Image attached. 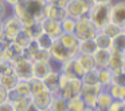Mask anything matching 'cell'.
Listing matches in <instances>:
<instances>
[{
	"label": "cell",
	"instance_id": "16",
	"mask_svg": "<svg viewBox=\"0 0 125 111\" xmlns=\"http://www.w3.org/2000/svg\"><path fill=\"white\" fill-rule=\"evenodd\" d=\"M59 76H61V72L58 70H54L50 75H47L46 78L43 79L44 88L49 92L57 94V92L59 91Z\"/></svg>",
	"mask_w": 125,
	"mask_h": 111
},
{
	"label": "cell",
	"instance_id": "3",
	"mask_svg": "<svg viewBox=\"0 0 125 111\" xmlns=\"http://www.w3.org/2000/svg\"><path fill=\"white\" fill-rule=\"evenodd\" d=\"M14 74L20 80H30L34 78V62L27 56H22L14 62Z\"/></svg>",
	"mask_w": 125,
	"mask_h": 111
},
{
	"label": "cell",
	"instance_id": "1",
	"mask_svg": "<svg viewBox=\"0 0 125 111\" xmlns=\"http://www.w3.org/2000/svg\"><path fill=\"white\" fill-rule=\"evenodd\" d=\"M46 3V0H20L16 6L12 7V14L19 17L23 27H26L44 19Z\"/></svg>",
	"mask_w": 125,
	"mask_h": 111
},
{
	"label": "cell",
	"instance_id": "2",
	"mask_svg": "<svg viewBox=\"0 0 125 111\" xmlns=\"http://www.w3.org/2000/svg\"><path fill=\"white\" fill-rule=\"evenodd\" d=\"M112 4H93L87 12V17L98 31L110 23Z\"/></svg>",
	"mask_w": 125,
	"mask_h": 111
},
{
	"label": "cell",
	"instance_id": "32",
	"mask_svg": "<svg viewBox=\"0 0 125 111\" xmlns=\"http://www.w3.org/2000/svg\"><path fill=\"white\" fill-rule=\"evenodd\" d=\"M112 48L118 50V51H125V31L122 30L118 32L114 38H112Z\"/></svg>",
	"mask_w": 125,
	"mask_h": 111
},
{
	"label": "cell",
	"instance_id": "41",
	"mask_svg": "<svg viewBox=\"0 0 125 111\" xmlns=\"http://www.w3.org/2000/svg\"><path fill=\"white\" fill-rule=\"evenodd\" d=\"M14 74V63L0 59V76L12 75Z\"/></svg>",
	"mask_w": 125,
	"mask_h": 111
},
{
	"label": "cell",
	"instance_id": "23",
	"mask_svg": "<svg viewBox=\"0 0 125 111\" xmlns=\"http://www.w3.org/2000/svg\"><path fill=\"white\" fill-rule=\"evenodd\" d=\"M98 47L95 44L94 39H86V40H79L78 44V54H87L94 55L97 52Z\"/></svg>",
	"mask_w": 125,
	"mask_h": 111
},
{
	"label": "cell",
	"instance_id": "43",
	"mask_svg": "<svg viewBox=\"0 0 125 111\" xmlns=\"http://www.w3.org/2000/svg\"><path fill=\"white\" fill-rule=\"evenodd\" d=\"M8 15H10V6L4 0H0V20L6 19Z\"/></svg>",
	"mask_w": 125,
	"mask_h": 111
},
{
	"label": "cell",
	"instance_id": "26",
	"mask_svg": "<svg viewBox=\"0 0 125 111\" xmlns=\"http://www.w3.org/2000/svg\"><path fill=\"white\" fill-rule=\"evenodd\" d=\"M67 111H87V106L85 104L81 95L69 99V108Z\"/></svg>",
	"mask_w": 125,
	"mask_h": 111
},
{
	"label": "cell",
	"instance_id": "34",
	"mask_svg": "<svg viewBox=\"0 0 125 111\" xmlns=\"http://www.w3.org/2000/svg\"><path fill=\"white\" fill-rule=\"evenodd\" d=\"M75 26H77V19H73V17H70V16H66L65 19L61 22L62 31L66 34H74L75 32Z\"/></svg>",
	"mask_w": 125,
	"mask_h": 111
},
{
	"label": "cell",
	"instance_id": "30",
	"mask_svg": "<svg viewBox=\"0 0 125 111\" xmlns=\"http://www.w3.org/2000/svg\"><path fill=\"white\" fill-rule=\"evenodd\" d=\"M28 83H30V94L31 96H36L38 94H41V92H43L44 90V83L43 80H41V79H36V78H32L28 80Z\"/></svg>",
	"mask_w": 125,
	"mask_h": 111
},
{
	"label": "cell",
	"instance_id": "56",
	"mask_svg": "<svg viewBox=\"0 0 125 111\" xmlns=\"http://www.w3.org/2000/svg\"><path fill=\"white\" fill-rule=\"evenodd\" d=\"M124 31H125V28H124Z\"/></svg>",
	"mask_w": 125,
	"mask_h": 111
},
{
	"label": "cell",
	"instance_id": "11",
	"mask_svg": "<svg viewBox=\"0 0 125 111\" xmlns=\"http://www.w3.org/2000/svg\"><path fill=\"white\" fill-rule=\"evenodd\" d=\"M110 22L125 28V1L112 3V12H110Z\"/></svg>",
	"mask_w": 125,
	"mask_h": 111
},
{
	"label": "cell",
	"instance_id": "8",
	"mask_svg": "<svg viewBox=\"0 0 125 111\" xmlns=\"http://www.w3.org/2000/svg\"><path fill=\"white\" fill-rule=\"evenodd\" d=\"M59 71L70 79L71 78H82V76L85 75V72H86V71L81 67V64L78 63V60H77L75 58H71L67 62L62 63V64L59 66Z\"/></svg>",
	"mask_w": 125,
	"mask_h": 111
},
{
	"label": "cell",
	"instance_id": "27",
	"mask_svg": "<svg viewBox=\"0 0 125 111\" xmlns=\"http://www.w3.org/2000/svg\"><path fill=\"white\" fill-rule=\"evenodd\" d=\"M82 83L83 86H95V84H100L98 83V71L97 68H93L90 71H86L85 75L82 76Z\"/></svg>",
	"mask_w": 125,
	"mask_h": 111
},
{
	"label": "cell",
	"instance_id": "10",
	"mask_svg": "<svg viewBox=\"0 0 125 111\" xmlns=\"http://www.w3.org/2000/svg\"><path fill=\"white\" fill-rule=\"evenodd\" d=\"M82 88H83L82 79L81 78H71V79H69L67 86H66L62 91H59V94L69 100V99H71V98H74V96L81 95Z\"/></svg>",
	"mask_w": 125,
	"mask_h": 111
},
{
	"label": "cell",
	"instance_id": "25",
	"mask_svg": "<svg viewBox=\"0 0 125 111\" xmlns=\"http://www.w3.org/2000/svg\"><path fill=\"white\" fill-rule=\"evenodd\" d=\"M94 42H95L98 48L112 50V38H109L108 35H105L102 31H97V34H95V36H94Z\"/></svg>",
	"mask_w": 125,
	"mask_h": 111
},
{
	"label": "cell",
	"instance_id": "53",
	"mask_svg": "<svg viewBox=\"0 0 125 111\" xmlns=\"http://www.w3.org/2000/svg\"><path fill=\"white\" fill-rule=\"evenodd\" d=\"M122 102H124V103H125V98H124V100H122Z\"/></svg>",
	"mask_w": 125,
	"mask_h": 111
},
{
	"label": "cell",
	"instance_id": "47",
	"mask_svg": "<svg viewBox=\"0 0 125 111\" xmlns=\"http://www.w3.org/2000/svg\"><path fill=\"white\" fill-rule=\"evenodd\" d=\"M67 3H69V0H55V1H54V4L62 7V8H65V7L67 6Z\"/></svg>",
	"mask_w": 125,
	"mask_h": 111
},
{
	"label": "cell",
	"instance_id": "19",
	"mask_svg": "<svg viewBox=\"0 0 125 111\" xmlns=\"http://www.w3.org/2000/svg\"><path fill=\"white\" fill-rule=\"evenodd\" d=\"M67 108H69V100L66 98H63L59 92L52 94L49 111H67Z\"/></svg>",
	"mask_w": 125,
	"mask_h": 111
},
{
	"label": "cell",
	"instance_id": "50",
	"mask_svg": "<svg viewBox=\"0 0 125 111\" xmlns=\"http://www.w3.org/2000/svg\"><path fill=\"white\" fill-rule=\"evenodd\" d=\"M121 71H122V72H124V74H125V62H124V64H122V66H121Z\"/></svg>",
	"mask_w": 125,
	"mask_h": 111
},
{
	"label": "cell",
	"instance_id": "29",
	"mask_svg": "<svg viewBox=\"0 0 125 111\" xmlns=\"http://www.w3.org/2000/svg\"><path fill=\"white\" fill-rule=\"evenodd\" d=\"M35 39H36V42H38L39 47L43 48V50H50V47L52 46V43H54V40H55L52 36H50L49 34H46L44 31H42Z\"/></svg>",
	"mask_w": 125,
	"mask_h": 111
},
{
	"label": "cell",
	"instance_id": "35",
	"mask_svg": "<svg viewBox=\"0 0 125 111\" xmlns=\"http://www.w3.org/2000/svg\"><path fill=\"white\" fill-rule=\"evenodd\" d=\"M32 102V96H19L16 100L12 102L15 111H26L28 104Z\"/></svg>",
	"mask_w": 125,
	"mask_h": 111
},
{
	"label": "cell",
	"instance_id": "38",
	"mask_svg": "<svg viewBox=\"0 0 125 111\" xmlns=\"http://www.w3.org/2000/svg\"><path fill=\"white\" fill-rule=\"evenodd\" d=\"M100 31H102V32L105 34V35H108L109 38H114V36H116L118 32H121L122 28L110 22V23H108V24H106L105 27L102 28V30H100Z\"/></svg>",
	"mask_w": 125,
	"mask_h": 111
},
{
	"label": "cell",
	"instance_id": "6",
	"mask_svg": "<svg viewBox=\"0 0 125 111\" xmlns=\"http://www.w3.org/2000/svg\"><path fill=\"white\" fill-rule=\"evenodd\" d=\"M1 30H3L6 38L12 40L18 34L22 32L23 23L20 22V19L18 16H15L14 14H10L6 19L1 20Z\"/></svg>",
	"mask_w": 125,
	"mask_h": 111
},
{
	"label": "cell",
	"instance_id": "55",
	"mask_svg": "<svg viewBox=\"0 0 125 111\" xmlns=\"http://www.w3.org/2000/svg\"><path fill=\"white\" fill-rule=\"evenodd\" d=\"M124 56H125V51H124Z\"/></svg>",
	"mask_w": 125,
	"mask_h": 111
},
{
	"label": "cell",
	"instance_id": "20",
	"mask_svg": "<svg viewBox=\"0 0 125 111\" xmlns=\"http://www.w3.org/2000/svg\"><path fill=\"white\" fill-rule=\"evenodd\" d=\"M51 99H52V94L49 92L47 90H44L43 92L38 94L36 96H32V102L41 108L42 111H46L49 110L50 107V103H51Z\"/></svg>",
	"mask_w": 125,
	"mask_h": 111
},
{
	"label": "cell",
	"instance_id": "37",
	"mask_svg": "<svg viewBox=\"0 0 125 111\" xmlns=\"http://www.w3.org/2000/svg\"><path fill=\"white\" fill-rule=\"evenodd\" d=\"M32 62H51V56H50L49 50H43L41 48L39 51H36L31 58Z\"/></svg>",
	"mask_w": 125,
	"mask_h": 111
},
{
	"label": "cell",
	"instance_id": "14",
	"mask_svg": "<svg viewBox=\"0 0 125 111\" xmlns=\"http://www.w3.org/2000/svg\"><path fill=\"white\" fill-rule=\"evenodd\" d=\"M58 40H59L61 43H62L63 46H65L66 48H67L69 51L74 55V56H77V55H78L79 39L77 38L75 34H66V32H63L62 35L58 38Z\"/></svg>",
	"mask_w": 125,
	"mask_h": 111
},
{
	"label": "cell",
	"instance_id": "54",
	"mask_svg": "<svg viewBox=\"0 0 125 111\" xmlns=\"http://www.w3.org/2000/svg\"><path fill=\"white\" fill-rule=\"evenodd\" d=\"M0 26H1V20H0Z\"/></svg>",
	"mask_w": 125,
	"mask_h": 111
},
{
	"label": "cell",
	"instance_id": "12",
	"mask_svg": "<svg viewBox=\"0 0 125 111\" xmlns=\"http://www.w3.org/2000/svg\"><path fill=\"white\" fill-rule=\"evenodd\" d=\"M41 23H42V28H43V31L46 34H49L50 36H52L54 39H58L63 34L62 27H61V22H58V20L44 17Z\"/></svg>",
	"mask_w": 125,
	"mask_h": 111
},
{
	"label": "cell",
	"instance_id": "39",
	"mask_svg": "<svg viewBox=\"0 0 125 111\" xmlns=\"http://www.w3.org/2000/svg\"><path fill=\"white\" fill-rule=\"evenodd\" d=\"M39 50H41V47H39L36 39H31V40L28 42V44L26 46V48H24V55L31 59V58H32V55L35 54L36 51H39Z\"/></svg>",
	"mask_w": 125,
	"mask_h": 111
},
{
	"label": "cell",
	"instance_id": "36",
	"mask_svg": "<svg viewBox=\"0 0 125 111\" xmlns=\"http://www.w3.org/2000/svg\"><path fill=\"white\" fill-rule=\"evenodd\" d=\"M15 91H16L19 95H22V96H31V94H30V83H28V80H20L19 79L16 87H15Z\"/></svg>",
	"mask_w": 125,
	"mask_h": 111
},
{
	"label": "cell",
	"instance_id": "40",
	"mask_svg": "<svg viewBox=\"0 0 125 111\" xmlns=\"http://www.w3.org/2000/svg\"><path fill=\"white\" fill-rule=\"evenodd\" d=\"M30 40H31V38L23 30H22V32H19L14 39H12V42H14L15 44H18V46H20L22 48H26V46L28 44V42H30Z\"/></svg>",
	"mask_w": 125,
	"mask_h": 111
},
{
	"label": "cell",
	"instance_id": "4",
	"mask_svg": "<svg viewBox=\"0 0 125 111\" xmlns=\"http://www.w3.org/2000/svg\"><path fill=\"white\" fill-rule=\"evenodd\" d=\"M97 28L93 26L87 15L81 16L77 19V26H75V35L79 40H86V39H94L95 34H97Z\"/></svg>",
	"mask_w": 125,
	"mask_h": 111
},
{
	"label": "cell",
	"instance_id": "33",
	"mask_svg": "<svg viewBox=\"0 0 125 111\" xmlns=\"http://www.w3.org/2000/svg\"><path fill=\"white\" fill-rule=\"evenodd\" d=\"M23 31H24L31 39H35L36 36L43 31L42 23L41 22H35V23H32V24H30V26H26V27H23Z\"/></svg>",
	"mask_w": 125,
	"mask_h": 111
},
{
	"label": "cell",
	"instance_id": "52",
	"mask_svg": "<svg viewBox=\"0 0 125 111\" xmlns=\"http://www.w3.org/2000/svg\"><path fill=\"white\" fill-rule=\"evenodd\" d=\"M46 1H49V3H54L55 0H46Z\"/></svg>",
	"mask_w": 125,
	"mask_h": 111
},
{
	"label": "cell",
	"instance_id": "17",
	"mask_svg": "<svg viewBox=\"0 0 125 111\" xmlns=\"http://www.w3.org/2000/svg\"><path fill=\"white\" fill-rule=\"evenodd\" d=\"M113 100L114 99L112 98V95L109 94L108 90H102V91L100 92V95H98V98H97V103H95L94 110H97V111H109Z\"/></svg>",
	"mask_w": 125,
	"mask_h": 111
},
{
	"label": "cell",
	"instance_id": "45",
	"mask_svg": "<svg viewBox=\"0 0 125 111\" xmlns=\"http://www.w3.org/2000/svg\"><path fill=\"white\" fill-rule=\"evenodd\" d=\"M7 99H8V91L0 84V103L4 102V100H7Z\"/></svg>",
	"mask_w": 125,
	"mask_h": 111
},
{
	"label": "cell",
	"instance_id": "5",
	"mask_svg": "<svg viewBox=\"0 0 125 111\" xmlns=\"http://www.w3.org/2000/svg\"><path fill=\"white\" fill-rule=\"evenodd\" d=\"M92 6H93L92 0H69L65 9L67 16L73 17V19H78L81 16L87 15Z\"/></svg>",
	"mask_w": 125,
	"mask_h": 111
},
{
	"label": "cell",
	"instance_id": "42",
	"mask_svg": "<svg viewBox=\"0 0 125 111\" xmlns=\"http://www.w3.org/2000/svg\"><path fill=\"white\" fill-rule=\"evenodd\" d=\"M113 71V79H112V84H118V86L125 87V74L121 71V68H114Z\"/></svg>",
	"mask_w": 125,
	"mask_h": 111
},
{
	"label": "cell",
	"instance_id": "46",
	"mask_svg": "<svg viewBox=\"0 0 125 111\" xmlns=\"http://www.w3.org/2000/svg\"><path fill=\"white\" fill-rule=\"evenodd\" d=\"M26 111H42V110H41V108H39L34 102H31L30 104H28V107L26 108Z\"/></svg>",
	"mask_w": 125,
	"mask_h": 111
},
{
	"label": "cell",
	"instance_id": "7",
	"mask_svg": "<svg viewBox=\"0 0 125 111\" xmlns=\"http://www.w3.org/2000/svg\"><path fill=\"white\" fill-rule=\"evenodd\" d=\"M49 52H50V56H51V62L52 63H58L59 66L62 64V63L67 62V60L71 59V58H75L59 40H58V39L54 40V43H52V46L50 47Z\"/></svg>",
	"mask_w": 125,
	"mask_h": 111
},
{
	"label": "cell",
	"instance_id": "15",
	"mask_svg": "<svg viewBox=\"0 0 125 111\" xmlns=\"http://www.w3.org/2000/svg\"><path fill=\"white\" fill-rule=\"evenodd\" d=\"M52 71H54V64L51 62H34V78L43 80Z\"/></svg>",
	"mask_w": 125,
	"mask_h": 111
},
{
	"label": "cell",
	"instance_id": "48",
	"mask_svg": "<svg viewBox=\"0 0 125 111\" xmlns=\"http://www.w3.org/2000/svg\"><path fill=\"white\" fill-rule=\"evenodd\" d=\"M93 4H112L113 0H92Z\"/></svg>",
	"mask_w": 125,
	"mask_h": 111
},
{
	"label": "cell",
	"instance_id": "49",
	"mask_svg": "<svg viewBox=\"0 0 125 111\" xmlns=\"http://www.w3.org/2000/svg\"><path fill=\"white\" fill-rule=\"evenodd\" d=\"M4 1H6V3H7V4H8V6L12 8V7H15L18 3H19L20 0H4Z\"/></svg>",
	"mask_w": 125,
	"mask_h": 111
},
{
	"label": "cell",
	"instance_id": "21",
	"mask_svg": "<svg viewBox=\"0 0 125 111\" xmlns=\"http://www.w3.org/2000/svg\"><path fill=\"white\" fill-rule=\"evenodd\" d=\"M125 62L124 52L118 51V50H110V58H109V68L114 70V68H121V66Z\"/></svg>",
	"mask_w": 125,
	"mask_h": 111
},
{
	"label": "cell",
	"instance_id": "28",
	"mask_svg": "<svg viewBox=\"0 0 125 111\" xmlns=\"http://www.w3.org/2000/svg\"><path fill=\"white\" fill-rule=\"evenodd\" d=\"M18 82H19V79L16 78L15 74H12V75H6V76H0V84H1L7 91L15 90Z\"/></svg>",
	"mask_w": 125,
	"mask_h": 111
},
{
	"label": "cell",
	"instance_id": "9",
	"mask_svg": "<svg viewBox=\"0 0 125 111\" xmlns=\"http://www.w3.org/2000/svg\"><path fill=\"white\" fill-rule=\"evenodd\" d=\"M102 86L101 84H95V86H83L81 92V96L83 99L85 104L87 106V108H94L95 103H97V98L100 95V92L102 91Z\"/></svg>",
	"mask_w": 125,
	"mask_h": 111
},
{
	"label": "cell",
	"instance_id": "31",
	"mask_svg": "<svg viewBox=\"0 0 125 111\" xmlns=\"http://www.w3.org/2000/svg\"><path fill=\"white\" fill-rule=\"evenodd\" d=\"M109 91V94L112 95L114 100H124L125 98V87L118 86V84H110L109 88H106Z\"/></svg>",
	"mask_w": 125,
	"mask_h": 111
},
{
	"label": "cell",
	"instance_id": "51",
	"mask_svg": "<svg viewBox=\"0 0 125 111\" xmlns=\"http://www.w3.org/2000/svg\"><path fill=\"white\" fill-rule=\"evenodd\" d=\"M3 43H1V42H0V55H1V51H3Z\"/></svg>",
	"mask_w": 125,
	"mask_h": 111
},
{
	"label": "cell",
	"instance_id": "22",
	"mask_svg": "<svg viewBox=\"0 0 125 111\" xmlns=\"http://www.w3.org/2000/svg\"><path fill=\"white\" fill-rule=\"evenodd\" d=\"M97 71H98V83L102 86L104 90L109 88V86L112 84V79H113V71L109 67L100 68Z\"/></svg>",
	"mask_w": 125,
	"mask_h": 111
},
{
	"label": "cell",
	"instance_id": "13",
	"mask_svg": "<svg viewBox=\"0 0 125 111\" xmlns=\"http://www.w3.org/2000/svg\"><path fill=\"white\" fill-rule=\"evenodd\" d=\"M66 16H67V14H66L65 8H62V7L57 6L54 3H49V1L46 3V6H44V17L62 22Z\"/></svg>",
	"mask_w": 125,
	"mask_h": 111
},
{
	"label": "cell",
	"instance_id": "44",
	"mask_svg": "<svg viewBox=\"0 0 125 111\" xmlns=\"http://www.w3.org/2000/svg\"><path fill=\"white\" fill-rule=\"evenodd\" d=\"M0 111H15L12 102H10L8 99L4 100V102H1L0 103Z\"/></svg>",
	"mask_w": 125,
	"mask_h": 111
},
{
	"label": "cell",
	"instance_id": "24",
	"mask_svg": "<svg viewBox=\"0 0 125 111\" xmlns=\"http://www.w3.org/2000/svg\"><path fill=\"white\" fill-rule=\"evenodd\" d=\"M75 59L78 60V63L81 64V67L85 71H90L93 68H95V63H94V58L93 55H87V54H78L75 56Z\"/></svg>",
	"mask_w": 125,
	"mask_h": 111
},
{
	"label": "cell",
	"instance_id": "18",
	"mask_svg": "<svg viewBox=\"0 0 125 111\" xmlns=\"http://www.w3.org/2000/svg\"><path fill=\"white\" fill-rule=\"evenodd\" d=\"M94 58V63H95V68H106L109 67V58H110V50H102L98 48L97 52L93 55Z\"/></svg>",
	"mask_w": 125,
	"mask_h": 111
}]
</instances>
